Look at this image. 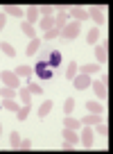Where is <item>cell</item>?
Wrapping results in <instances>:
<instances>
[{
    "label": "cell",
    "mask_w": 113,
    "mask_h": 154,
    "mask_svg": "<svg viewBox=\"0 0 113 154\" xmlns=\"http://www.w3.org/2000/svg\"><path fill=\"white\" fill-rule=\"evenodd\" d=\"M38 59H43V61H45L47 66H52L54 70L61 66V52H59V50H54V48H45Z\"/></svg>",
    "instance_id": "1"
},
{
    "label": "cell",
    "mask_w": 113,
    "mask_h": 154,
    "mask_svg": "<svg viewBox=\"0 0 113 154\" xmlns=\"http://www.w3.org/2000/svg\"><path fill=\"white\" fill-rule=\"evenodd\" d=\"M32 70L36 72V77H41V79H52V77H54V68L47 66L43 59H36V66H34Z\"/></svg>",
    "instance_id": "2"
},
{
    "label": "cell",
    "mask_w": 113,
    "mask_h": 154,
    "mask_svg": "<svg viewBox=\"0 0 113 154\" xmlns=\"http://www.w3.org/2000/svg\"><path fill=\"white\" fill-rule=\"evenodd\" d=\"M0 79H2L5 86H9V88H20V77L16 75L14 70H2L0 72Z\"/></svg>",
    "instance_id": "3"
},
{
    "label": "cell",
    "mask_w": 113,
    "mask_h": 154,
    "mask_svg": "<svg viewBox=\"0 0 113 154\" xmlns=\"http://www.w3.org/2000/svg\"><path fill=\"white\" fill-rule=\"evenodd\" d=\"M79 29H81V23L79 20H72V23H66V27L61 29V36L66 38V41H72V38L79 34Z\"/></svg>",
    "instance_id": "4"
},
{
    "label": "cell",
    "mask_w": 113,
    "mask_h": 154,
    "mask_svg": "<svg viewBox=\"0 0 113 154\" xmlns=\"http://www.w3.org/2000/svg\"><path fill=\"white\" fill-rule=\"evenodd\" d=\"M90 86H93V91H95V95H97L99 102H104V100L108 97V86L102 82V79H95V82H90Z\"/></svg>",
    "instance_id": "5"
},
{
    "label": "cell",
    "mask_w": 113,
    "mask_h": 154,
    "mask_svg": "<svg viewBox=\"0 0 113 154\" xmlns=\"http://www.w3.org/2000/svg\"><path fill=\"white\" fill-rule=\"evenodd\" d=\"M102 9H104V5H90V9H86V14H88V18H93L95 23H104Z\"/></svg>",
    "instance_id": "6"
},
{
    "label": "cell",
    "mask_w": 113,
    "mask_h": 154,
    "mask_svg": "<svg viewBox=\"0 0 113 154\" xmlns=\"http://www.w3.org/2000/svg\"><path fill=\"white\" fill-rule=\"evenodd\" d=\"M90 82H93V79H90V75H77L75 79H72V84H75L77 91H84V88H88Z\"/></svg>",
    "instance_id": "7"
},
{
    "label": "cell",
    "mask_w": 113,
    "mask_h": 154,
    "mask_svg": "<svg viewBox=\"0 0 113 154\" xmlns=\"http://www.w3.org/2000/svg\"><path fill=\"white\" fill-rule=\"evenodd\" d=\"M81 127H84V129H81V145L90 149V145H93V129H90L88 125H81Z\"/></svg>",
    "instance_id": "8"
},
{
    "label": "cell",
    "mask_w": 113,
    "mask_h": 154,
    "mask_svg": "<svg viewBox=\"0 0 113 154\" xmlns=\"http://www.w3.org/2000/svg\"><path fill=\"white\" fill-rule=\"evenodd\" d=\"M68 16H70L72 20H88V14H86V9H81V7H70V9H68Z\"/></svg>",
    "instance_id": "9"
},
{
    "label": "cell",
    "mask_w": 113,
    "mask_h": 154,
    "mask_svg": "<svg viewBox=\"0 0 113 154\" xmlns=\"http://www.w3.org/2000/svg\"><path fill=\"white\" fill-rule=\"evenodd\" d=\"M102 122V113H86L84 118H81V125H99Z\"/></svg>",
    "instance_id": "10"
},
{
    "label": "cell",
    "mask_w": 113,
    "mask_h": 154,
    "mask_svg": "<svg viewBox=\"0 0 113 154\" xmlns=\"http://www.w3.org/2000/svg\"><path fill=\"white\" fill-rule=\"evenodd\" d=\"M95 59H97L99 66H102V63H106V61H108V50L104 48V45H97V48H95Z\"/></svg>",
    "instance_id": "11"
},
{
    "label": "cell",
    "mask_w": 113,
    "mask_h": 154,
    "mask_svg": "<svg viewBox=\"0 0 113 154\" xmlns=\"http://www.w3.org/2000/svg\"><path fill=\"white\" fill-rule=\"evenodd\" d=\"M63 127L79 131V129H81V120H77V118H72V116H66V118H63Z\"/></svg>",
    "instance_id": "12"
},
{
    "label": "cell",
    "mask_w": 113,
    "mask_h": 154,
    "mask_svg": "<svg viewBox=\"0 0 113 154\" xmlns=\"http://www.w3.org/2000/svg\"><path fill=\"white\" fill-rule=\"evenodd\" d=\"M20 32H23L25 36H29V41H32V38H36V29H34V25L27 23V20H25V23H20Z\"/></svg>",
    "instance_id": "13"
},
{
    "label": "cell",
    "mask_w": 113,
    "mask_h": 154,
    "mask_svg": "<svg viewBox=\"0 0 113 154\" xmlns=\"http://www.w3.org/2000/svg\"><path fill=\"white\" fill-rule=\"evenodd\" d=\"M66 23H68V14H66V11H59V14L54 16V27L56 29H63V27H66Z\"/></svg>",
    "instance_id": "14"
},
{
    "label": "cell",
    "mask_w": 113,
    "mask_h": 154,
    "mask_svg": "<svg viewBox=\"0 0 113 154\" xmlns=\"http://www.w3.org/2000/svg\"><path fill=\"white\" fill-rule=\"evenodd\" d=\"M86 111H88V113H104V106H102V102L88 100L86 102Z\"/></svg>",
    "instance_id": "15"
},
{
    "label": "cell",
    "mask_w": 113,
    "mask_h": 154,
    "mask_svg": "<svg viewBox=\"0 0 113 154\" xmlns=\"http://www.w3.org/2000/svg\"><path fill=\"white\" fill-rule=\"evenodd\" d=\"M63 140H70L72 145H77L79 143V134H77L75 129H68L66 127V129H63Z\"/></svg>",
    "instance_id": "16"
},
{
    "label": "cell",
    "mask_w": 113,
    "mask_h": 154,
    "mask_svg": "<svg viewBox=\"0 0 113 154\" xmlns=\"http://www.w3.org/2000/svg\"><path fill=\"white\" fill-rule=\"evenodd\" d=\"M25 14H27V23L34 25V23H36V18H38V7H36V5H29Z\"/></svg>",
    "instance_id": "17"
},
{
    "label": "cell",
    "mask_w": 113,
    "mask_h": 154,
    "mask_svg": "<svg viewBox=\"0 0 113 154\" xmlns=\"http://www.w3.org/2000/svg\"><path fill=\"white\" fill-rule=\"evenodd\" d=\"M38 48H41V41H38V38H32V41L27 43V48H25V54H27V57H32Z\"/></svg>",
    "instance_id": "18"
},
{
    "label": "cell",
    "mask_w": 113,
    "mask_h": 154,
    "mask_svg": "<svg viewBox=\"0 0 113 154\" xmlns=\"http://www.w3.org/2000/svg\"><path fill=\"white\" fill-rule=\"evenodd\" d=\"M38 27L43 29V32H47V29L54 27V16H45V18H41V23H38Z\"/></svg>",
    "instance_id": "19"
},
{
    "label": "cell",
    "mask_w": 113,
    "mask_h": 154,
    "mask_svg": "<svg viewBox=\"0 0 113 154\" xmlns=\"http://www.w3.org/2000/svg\"><path fill=\"white\" fill-rule=\"evenodd\" d=\"M97 38H99V27L88 29V34H86V41H88V45H95V43H97Z\"/></svg>",
    "instance_id": "20"
},
{
    "label": "cell",
    "mask_w": 113,
    "mask_h": 154,
    "mask_svg": "<svg viewBox=\"0 0 113 154\" xmlns=\"http://www.w3.org/2000/svg\"><path fill=\"white\" fill-rule=\"evenodd\" d=\"M18 97L23 100V104H29V102H32V93H29V88L27 86H20L18 88Z\"/></svg>",
    "instance_id": "21"
},
{
    "label": "cell",
    "mask_w": 113,
    "mask_h": 154,
    "mask_svg": "<svg viewBox=\"0 0 113 154\" xmlns=\"http://www.w3.org/2000/svg\"><path fill=\"white\" fill-rule=\"evenodd\" d=\"M14 95H18L16 88H9V86H2V88H0V97H2V100H14Z\"/></svg>",
    "instance_id": "22"
},
{
    "label": "cell",
    "mask_w": 113,
    "mask_h": 154,
    "mask_svg": "<svg viewBox=\"0 0 113 154\" xmlns=\"http://www.w3.org/2000/svg\"><path fill=\"white\" fill-rule=\"evenodd\" d=\"M0 50H2V52H5L7 57H11V59L16 57V48H14L11 43H7V41H2V43H0Z\"/></svg>",
    "instance_id": "23"
},
{
    "label": "cell",
    "mask_w": 113,
    "mask_h": 154,
    "mask_svg": "<svg viewBox=\"0 0 113 154\" xmlns=\"http://www.w3.org/2000/svg\"><path fill=\"white\" fill-rule=\"evenodd\" d=\"M50 111H52V100H45L41 106H38V118H45Z\"/></svg>",
    "instance_id": "24"
},
{
    "label": "cell",
    "mask_w": 113,
    "mask_h": 154,
    "mask_svg": "<svg viewBox=\"0 0 113 154\" xmlns=\"http://www.w3.org/2000/svg\"><path fill=\"white\" fill-rule=\"evenodd\" d=\"M5 11H7V14H11V16H16V18H20V16L25 14L18 5H5Z\"/></svg>",
    "instance_id": "25"
},
{
    "label": "cell",
    "mask_w": 113,
    "mask_h": 154,
    "mask_svg": "<svg viewBox=\"0 0 113 154\" xmlns=\"http://www.w3.org/2000/svg\"><path fill=\"white\" fill-rule=\"evenodd\" d=\"M99 70V63H84L81 66V75H93Z\"/></svg>",
    "instance_id": "26"
},
{
    "label": "cell",
    "mask_w": 113,
    "mask_h": 154,
    "mask_svg": "<svg viewBox=\"0 0 113 154\" xmlns=\"http://www.w3.org/2000/svg\"><path fill=\"white\" fill-rule=\"evenodd\" d=\"M77 68H79V66H77V61H75V59H72V61H70V66H68L66 79H70V82H72V79H75V77H77Z\"/></svg>",
    "instance_id": "27"
},
{
    "label": "cell",
    "mask_w": 113,
    "mask_h": 154,
    "mask_svg": "<svg viewBox=\"0 0 113 154\" xmlns=\"http://www.w3.org/2000/svg\"><path fill=\"white\" fill-rule=\"evenodd\" d=\"M9 145H11V149H18V147H20V136H18V131H11V134H9Z\"/></svg>",
    "instance_id": "28"
},
{
    "label": "cell",
    "mask_w": 113,
    "mask_h": 154,
    "mask_svg": "<svg viewBox=\"0 0 113 154\" xmlns=\"http://www.w3.org/2000/svg\"><path fill=\"white\" fill-rule=\"evenodd\" d=\"M14 72H16L18 77H29V75H32L34 70H32V66H18V68H16Z\"/></svg>",
    "instance_id": "29"
},
{
    "label": "cell",
    "mask_w": 113,
    "mask_h": 154,
    "mask_svg": "<svg viewBox=\"0 0 113 154\" xmlns=\"http://www.w3.org/2000/svg\"><path fill=\"white\" fill-rule=\"evenodd\" d=\"M56 36H61V29H56V27L47 29V32L43 34V38H45V41H52V38H56Z\"/></svg>",
    "instance_id": "30"
},
{
    "label": "cell",
    "mask_w": 113,
    "mask_h": 154,
    "mask_svg": "<svg viewBox=\"0 0 113 154\" xmlns=\"http://www.w3.org/2000/svg\"><path fill=\"white\" fill-rule=\"evenodd\" d=\"M72 111H75V100H72V97H68V100L63 102V113H66V116H70Z\"/></svg>",
    "instance_id": "31"
},
{
    "label": "cell",
    "mask_w": 113,
    "mask_h": 154,
    "mask_svg": "<svg viewBox=\"0 0 113 154\" xmlns=\"http://www.w3.org/2000/svg\"><path fill=\"white\" fill-rule=\"evenodd\" d=\"M2 109H7V111H18V102H14V100H2Z\"/></svg>",
    "instance_id": "32"
},
{
    "label": "cell",
    "mask_w": 113,
    "mask_h": 154,
    "mask_svg": "<svg viewBox=\"0 0 113 154\" xmlns=\"http://www.w3.org/2000/svg\"><path fill=\"white\" fill-rule=\"evenodd\" d=\"M27 116H29V104H23V109H18V111H16V118H18L20 122H23L25 118H27Z\"/></svg>",
    "instance_id": "33"
},
{
    "label": "cell",
    "mask_w": 113,
    "mask_h": 154,
    "mask_svg": "<svg viewBox=\"0 0 113 154\" xmlns=\"http://www.w3.org/2000/svg\"><path fill=\"white\" fill-rule=\"evenodd\" d=\"M27 88H29V93H32V95H43V86H38L36 82H29Z\"/></svg>",
    "instance_id": "34"
},
{
    "label": "cell",
    "mask_w": 113,
    "mask_h": 154,
    "mask_svg": "<svg viewBox=\"0 0 113 154\" xmlns=\"http://www.w3.org/2000/svg\"><path fill=\"white\" fill-rule=\"evenodd\" d=\"M52 11H54L52 5H41V7H38V14H41L43 18H45V16H52Z\"/></svg>",
    "instance_id": "35"
},
{
    "label": "cell",
    "mask_w": 113,
    "mask_h": 154,
    "mask_svg": "<svg viewBox=\"0 0 113 154\" xmlns=\"http://www.w3.org/2000/svg\"><path fill=\"white\" fill-rule=\"evenodd\" d=\"M18 149H32V140H29V138L20 140V147H18Z\"/></svg>",
    "instance_id": "36"
},
{
    "label": "cell",
    "mask_w": 113,
    "mask_h": 154,
    "mask_svg": "<svg viewBox=\"0 0 113 154\" xmlns=\"http://www.w3.org/2000/svg\"><path fill=\"white\" fill-rule=\"evenodd\" d=\"M61 149H66V152H72V149H75V145H72L70 140H63V143H61Z\"/></svg>",
    "instance_id": "37"
},
{
    "label": "cell",
    "mask_w": 113,
    "mask_h": 154,
    "mask_svg": "<svg viewBox=\"0 0 113 154\" xmlns=\"http://www.w3.org/2000/svg\"><path fill=\"white\" fill-rule=\"evenodd\" d=\"M97 134H102V136H108V127L99 122V125H97Z\"/></svg>",
    "instance_id": "38"
},
{
    "label": "cell",
    "mask_w": 113,
    "mask_h": 154,
    "mask_svg": "<svg viewBox=\"0 0 113 154\" xmlns=\"http://www.w3.org/2000/svg\"><path fill=\"white\" fill-rule=\"evenodd\" d=\"M5 25H7V16H5V14H0V32L5 29Z\"/></svg>",
    "instance_id": "39"
},
{
    "label": "cell",
    "mask_w": 113,
    "mask_h": 154,
    "mask_svg": "<svg viewBox=\"0 0 113 154\" xmlns=\"http://www.w3.org/2000/svg\"><path fill=\"white\" fill-rule=\"evenodd\" d=\"M0 136H2V125H0Z\"/></svg>",
    "instance_id": "40"
}]
</instances>
